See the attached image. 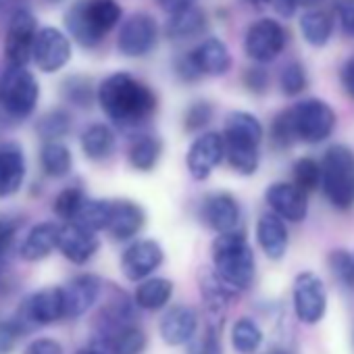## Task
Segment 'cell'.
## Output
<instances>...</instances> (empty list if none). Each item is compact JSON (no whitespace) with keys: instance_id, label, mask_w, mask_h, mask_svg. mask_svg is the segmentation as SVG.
Instances as JSON below:
<instances>
[{"instance_id":"obj_1","label":"cell","mask_w":354,"mask_h":354,"mask_svg":"<svg viewBox=\"0 0 354 354\" xmlns=\"http://www.w3.org/2000/svg\"><path fill=\"white\" fill-rule=\"evenodd\" d=\"M96 98L104 115L121 129L144 125L156 111L154 92L125 71L109 75L98 86Z\"/></svg>"},{"instance_id":"obj_2","label":"cell","mask_w":354,"mask_h":354,"mask_svg":"<svg viewBox=\"0 0 354 354\" xmlns=\"http://www.w3.org/2000/svg\"><path fill=\"white\" fill-rule=\"evenodd\" d=\"M265 129L261 121L244 111L230 113L225 119L223 140H225V156L234 171L242 175H252L259 169L261 160V142Z\"/></svg>"},{"instance_id":"obj_3","label":"cell","mask_w":354,"mask_h":354,"mask_svg":"<svg viewBox=\"0 0 354 354\" xmlns=\"http://www.w3.org/2000/svg\"><path fill=\"white\" fill-rule=\"evenodd\" d=\"M121 5L117 0H84L69 9L65 26L73 40L84 48H94L119 24Z\"/></svg>"},{"instance_id":"obj_4","label":"cell","mask_w":354,"mask_h":354,"mask_svg":"<svg viewBox=\"0 0 354 354\" xmlns=\"http://www.w3.org/2000/svg\"><path fill=\"white\" fill-rule=\"evenodd\" d=\"M215 273L232 288L246 290L254 279V252L242 232L219 234L213 242Z\"/></svg>"},{"instance_id":"obj_5","label":"cell","mask_w":354,"mask_h":354,"mask_svg":"<svg viewBox=\"0 0 354 354\" xmlns=\"http://www.w3.org/2000/svg\"><path fill=\"white\" fill-rule=\"evenodd\" d=\"M323 169V192L327 201L339 209L346 211L354 203V152L348 146H331L321 162Z\"/></svg>"},{"instance_id":"obj_6","label":"cell","mask_w":354,"mask_h":354,"mask_svg":"<svg viewBox=\"0 0 354 354\" xmlns=\"http://www.w3.org/2000/svg\"><path fill=\"white\" fill-rule=\"evenodd\" d=\"M40 98V86L28 67H9L0 80V102L15 119H26L34 113Z\"/></svg>"},{"instance_id":"obj_7","label":"cell","mask_w":354,"mask_h":354,"mask_svg":"<svg viewBox=\"0 0 354 354\" xmlns=\"http://www.w3.org/2000/svg\"><path fill=\"white\" fill-rule=\"evenodd\" d=\"M288 113H290L298 142L319 144V142L327 140L335 127L333 109L325 100H319V98L302 100V102L294 104L292 109H288Z\"/></svg>"},{"instance_id":"obj_8","label":"cell","mask_w":354,"mask_h":354,"mask_svg":"<svg viewBox=\"0 0 354 354\" xmlns=\"http://www.w3.org/2000/svg\"><path fill=\"white\" fill-rule=\"evenodd\" d=\"M286 46V32L275 19H259L254 21L244 36L246 57L259 65L275 61Z\"/></svg>"},{"instance_id":"obj_9","label":"cell","mask_w":354,"mask_h":354,"mask_svg":"<svg viewBox=\"0 0 354 354\" xmlns=\"http://www.w3.org/2000/svg\"><path fill=\"white\" fill-rule=\"evenodd\" d=\"M38 21L28 9H17L9 21L5 38V55L11 67H26L34 55Z\"/></svg>"},{"instance_id":"obj_10","label":"cell","mask_w":354,"mask_h":354,"mask_svg":"<svg viewBox=\"0 0 354 354\" xmlns=\"http://www.w3.org/2000/svg\"><path fill=\"white\" fill-rule=\"evenodd\" d=\"M156 40H158V28L154 17L146 13H133L123 21L119 30L117 48L121 55L129 59H140L146 57L156 46Z\"/></svg>"},{"instance_id":"obj_11","label":"cell","mask_w":354,"mask_h":354,"mask_svg":"<svg viewBox=\"0 0 354 354\" xmlns=\"http://www.w3.org/2000/svg\"><path fill=\"white\" fill-rule=\"evenodd\" d=\"M327 308V290L319 275L306 271L294 281V313L300 323L315 325L323 319Z\"/></svg>"},{"instance_id":"obj_12","label":"cell","mask_w":354,"mask_h":354,"mask_svg":"<svg viewBox=\"0 0 354 354\" xmlns=\"http://www.w3.org/2000/svg\"><path fill=\"white\" fill-rule=\"evenodd\" d=\"M32 59L38 65V69H42L44 73H55L69 63L71 42L61 30L46 26V28L38 30V34H36Z\"/></svg>"},{"instance_id":"obj_13","label":"cell","mask_w":354,"mask_h":354,"mask_svg":"<svg viewBox=\"0 0 354 354\" xmlns=\"http://www.w3.org/2000/svg\"><path fill=\"white\" fill-rule=\"evenodd\" d=\"M223 156H225L223 133L207 131L198 136L188 150V171L194 180L203 182L213 173V169L221 162Z\"/></svg>"},{"instance_id":"obj_14","label":"cell","mask_w":354,"mask_h":354,"mask_svg":"<svg viewBox=\"0 0 354 354\" xmlns=\"http://www.w3.org/2000/svg\"><path fill=\"white\" fill-rule=\"evenodd\" d=\"M265 201L277 217L292 223L304 221L308 211L306 194L294 184H286V182L271 184L265 192Z\"/></svg>"},{"instance_id":"obj_15","label":"cell","mask_w":354,"mask_h":354,"mask_svg":"<svg viewBox=\"0 0 354 354\" xmlns=\"http://www.w3.org/2000/svg\"><path fill=\"white\" fill-rule=\"evenodd\" d=\"M162 259H165V254H162V248L158 246V242L140 240L123 252L121 269L127 279L140 281V279L148 277L152 271H156L160 267Z\"/></svg>"},{"instance_id":"obj_16","label":"cell","mask_w":354,"mask_h":354,"mask_svg":"<svg viewBox=\"0 0 354 354\" xmlns=\"http://www.w3.org/2000/svg\"><path fill=\"white\" fill-rule=\"evenodd\" d=\"M201 217L213 232L230 234V232H236L240 223V207L232 194L215 192L203 201Z\"/></svg>"},{"instance_id":"obj_17","label":"cell","mask_w":354,"mask_h":354,"mask_svg":"<svg viewBox=\"0 0 354 354\" xmlns=\"http://www.w3.org/2000/svg\"><path fill=\"white\" fill-rule=\"evenodd\" d=\"M102 290V283L96 275H77L69 283L61 288L63 304H65V319L82 317L86 310L94 306Z\"/></svg>"},{"instance_id":"obj_18","label":"cell","mask_w":354,"mask_h":354,"mask_svg":"<svg viewBox=\"0 0 354 354\" xmlns=\"http://www.w3.org/2000/svg\"><path fill=\"white\" fill-rule=\"evenodd\" d=\"M98 246H100L98 236L90 230H86L77 223H65L61 227L59 250L67 261H71L75 265H84L96 254Z\"/></svg>"},{"instance_id":"obj_19","label":"cell","mask_w":354,"mask_h":354,"mask_svg":"<svg viewBox=\"0 0 354 354\" xmlns=\"http://www.w3.org/2000/svg\"><path fill=\"white\" fill-rule=\"evenodd\" d=\"M160 337L169 346H184L188 344L198 329V315L190 306H173L160 319Z\"/></svg>"},{"instance_id":"obj_20","label":"cell","mask_w":354,"mask_h":354,"mask_svg":"<svg viewBox=\"0 0 354 354\" xmlns=\"http://www.w3.org/2000/svg\"><path fill=\"white\" fill-rule=\"evenodd\" d=\"M24 317L36 325H50L59 319H65L61 288H46L34 292L24 304Z\"/></svg>"},{"instance_id":"obj_21","label":"cell","mask_w":354,"mask_h":354,"mask_svg":"<svg viewBox=\"0 0 354 354\" xmlns=\"http://www.w3.org/2000/svg\"><path fill=\"white\" fill-rule=\"evenodd\" d=\"M194 67L198 69L201 75H225L232 67V55L225 46L223 40L219 38H207L203 40L194 50L188 53Z\"/></svg>"},{"instance_id":"obj_22","label":"cell","mask_w":354,"mask_h":354,"mask_svg":"<svg viewBox=\"0 0 354 354\" xmlns=\"http://www.w3.org/2000/svg\"><path fill=\"white\" fill-rule=\"evenodd\" d=\"M26 180V158L17 144L0 146V198L19 192Z\"/></svg>"},{"instance_id":"obj_23","label":"cell","mask_w":354,"mask_h":354,"mask_svg":"<svg viewBox=\"0 0 354 354\" xmlns=\"http://www.w3.org/2000/svg\"><path fill=\"white\" fill-rule=\"evenodd\" d=\"M257 240L263 248V252L271 261H279L286 257L288 250V230L281 217L275 213H265L261 215L257 223Z\"/></svg>"},{"instance_id":"obj_24","label":"cell","mask_w":354,"mask_h":354,"mask_svg":"<svg viewBox=\"0 0 354 354\" xmlns=\"http://www.w3.org/2000/svg\"><path fill=\"white\" fill-rule=\"evenodd\" d=\"M205 30H207V15L196 5L186 7L177 13H171L165 24V36L173 42L190 40V38L203 34Z\"/></svg>"},{"instance_id":"obj_25","label":"cell","mask_w":354,"mask_h":354,"mask_svg":"<svg viewBox=\"0 0 354 354\" xmlns=\"http://www.w3.org/2000/svg\"><path fill=\"white\" fill-rule=\"evenodd\" d=\"M144 211L129 201H113V213L106 232L115 240H129L144 227Z\"/></svg>"},{"instance_id":"obj_26","label":"cell","mask_w":354,"mask_h":354,"mask_svg":"<svg viewBox=\"0 0 354 354\" xmlns=\"http://www.w3.org/2000/svg\"><path fill=\"white\" fill-rule=\"evenodd\" d=\"M59 234H61V227L57 223L34 225L21 244V257L32 263L46 259L55 248H59Z\"/></svg>"},{"instance_id":"obj_27","label":"cell","mask_w":354,"mask_h":354,"mask_svg":"<svg viewBox=\"0 0 354 354\" xmlns=\"http://www.w3.org/2000/svg\"><path fill=\"white\" fill-rule=\"evenodd\" d=\"M82 150L92 160L109 158L115 150V133L104 123H92L82 133Z\"/></svg>"},{"instance_id":"obj_28","label":"cell","mask_w":354,"mask_h":354,"mask_svg":"<svg viewBox=\"0 0 354 354\" xmlns=\"http://www.w3.org/2000/svg\"><path fill=\"white\" fill-rule=\"evenodd\" d=\"M331 17L325 11L310 9L300 17V34L313 48H323L331 38Z\"/></svg>"},{"instance_id":"obj_29","label":"cell","mask_w":354,"mask_h":354,"mask_svg":"<svg viewBox=\"0 0 354 354\" xmlns=\"http://www.w3.org/2000/svg\"><path fill=\"white\" fill-rule=\"evenodd\" d=\"M173 296V283L165 277H152L138 286L136 290V304L146 310L162 308Z\"/></svg>"},{"instance_id":"obj_30","label":"cell","mask_w":354,"mask_h":354,"mask_svg":"<svg viewBox=\"0 0 354 354\" xmlns=\"http://www.w3.org/2000/svg\"><path fill=\"white\" fill-rule=\"evenodd\" d=\"M162 152V144L156 136H140L129 146V165L138 171H152Z\"/></svg>"},{"instance_id":"obj_31","label":"cell","mask_w":354,"mask_h":354,"mask_svg":"<svg viewBox=\"0 0 354 354\" xmlns=\"http://www.w3.org/2000/svg\"><path fill=\"white\" fill-rule=\"evenodd\" d=\"M146 348V335L136 325H125L106 335V350L111 354H142Z\"/></svg>"},{"instance_id":"obj_32","label":"cell","mask_w":354,"mask_h":354,"mask_svg":"<svg viewBox=\"0 0 354 354\" xmlns=\"http://www.w3.org/2000/svg\"><path fill=\"white\" fill-rule=\"evenodd\" d=\"M42 169L48 177H65L71 171L73 158L65 144L61 142H46L40 152Z\"/></svg>"},{"instance_id":"obj_33","label":"cell","mask_w":354,"mask_h":354,"mask_svg":"<svg viewBox=\"0 0 354 354\" xmlns=\"http://www.w3.org/2000/svg\"><path fill=\"white\" fill-rule=\"evenodd\" d=\"M111 213H113V201H86V205L82 207V211L73 223L96 234V232L109 227Z\"/></svg>"},{"instance_id":"obj_34","label":"cell","mask_w":354,"mask_h":354,"mask_svg":"<svg viewBox=\"0 0 354 354\" xmlns=\"http://www.w3.org/2000/svg\"><path fill=\"white\" fill-rule=\"evenodd\" d=\"M232 344L240 354H252L263 344V331L252 319L242 317L232 329Z\"/></svg>"},{"instance_id":"obj_35","label":"cell","mask_w":354,"mask_h":354,"mask_svg":"<svg viewBox=\"0 0 354 354\" xmlns=\"http://www.w3.org/2000/svg\"><path fill=\"white\" fill-rule=\"evenodd\" d=\"M321 180H323V169L315 158L304 156V158L296 160V165H294V186L296 188H300L304 194H308L321 186Z\"/></svg>"},{"instance_id":"obj_36","label":"cell","mask_w":354,"mask_h":354,"mask_svg":"<svg viewBox=\"0 0 354 354\" xmlns=\"http://www.w3.org/2000/svg\"><path fill=\"white\" fill-rule=\"evenodd\" d=\"M86 196L80 188H67L61 194H57L55 198V215L59 219H65L67 223H73L82 211V207L86 205Z\"/></svg>"},{"instance_id":"obj_37","label":"cell","mask_w":354,"mask_h":354,"mask_svg":"<svg viewBox=\"0 0 354 354\" xmlns=\"http://www.w3.org/2000/svg\"><path fill=\"white\" fill-rule=\"evenodd\" d=\"M69 127H71V117L65 111H50L38 121V133L48 142H57L59 138L67 136Z\"/></svg>"},{"instance_id":"obj_38","label":"cell","mask_w":354,"mask_h":354,"mask_svg":"<svg viewBox=\"0 0 354 354\" xmlns=\"http://www.w3.org/2000/svg\"><path fill=\"white\" fill-rule=\"evenodd\" d=\"M308 86V77H306V71L300 63H288L283 69H281V75H279V88L286 96H298L300 92H304Z\"/></svg>"},{"instance_id":"obj_39","label":"cell","mask_w":354,"mask_h":354,"mask_svg":"<svg viewBox=\"0 0 354 354\" xmlns=\"http://www.w3.org/2000/svg\"><path fill=\"white\" fill-rule=\"evenodd\" d=\"M65 96L69 102L77 104V106H90L94 100V88L90 84V80L82 77V75H73L65 82L63 86Z\"/></svg>"},{"instance_id":"obj_40","label":"cell","mask_w":354,"mask_h":354,"mask_svg":"<svg viewBox=\"0 0 354 354\" xmlns=\"http://www.w3.org/2000/svg\"><path fill=\"white\" fill-rule=\"evenodd\" d=\"M329 269L337 281L346 288H354V257L346 250H333L329 254Z\"/></svg>"},{"instance_id":"obj_41","label":"cell","mask_w":354,"mask_h":354,"mask_svg":"<svg viewBox=\"0 0 354 354\" xmlns=\"http://www.w3.org/2000/svg\"><path fill=\"white\" fill-rule=\"evenodd\" d=\"M271 142L275 148L283 150V148H290L292 144H296V133H294V125H292V119H290V113L283 111L279 113L273 123H271Z\"/></svg>"},{"instance_id":"obj_42","label":"cell","mask_w":354,"mask_h":354,"mask_svg":"<svg viewBox=\"0 0 354 354\" xmlns=\"http://www.w3.org/2000/svg\"><path fill=\"white\" fill-rule=\"evenodd\" d=\"M213 119V106L205 100L201 102H194L188 111H186V117H184V127L188 131H201L203 127H207Z\"/></svg>"},{"instance_id":"obj_43","label":"cell","mask_w":354,"mask_h":354,"mask_svg":"<svg viewBox=\"0 0 354 354\" xmlns=\"http://www.w3.org/2000/svg\"><path fill=\"white\" fill-rule=\"evenodd\" d=\"M21 333H24V327L19 325L17 319L0 321V354H9L15 348Z\"/></svg>"},{"instance_id":"obj_44","label":"cell","mask_w":354,"mask_h":354,"mask_svg":"<svg viewBox=\"0 0 354 354\" xmlns=\"http://www.w3.org/2000/svg\"><path fill=\"white\" fill-rule=\"evenodd\" d=\"M194 354H221V335L217 325H209L205 335L196 342Z\"/></svg>"},{"instance_id":"obj_45","label":"cell","mask_w":354,"mask_h":354,"mask_svg":"<svg viewBox=\"0 0 354 354\" xmlns=\"http://www.w3.org/2000/svg\"><path fill=\"white\" fill-rule=\"evenodd\" d=\"M244 84L252 94H265L269 88V75L263 67H250L244 73Z\"/></svg>"},{"instance_id":"obj_46","label":"cell","mask_w":354,"mask_h":354,"mask_svg":"<svg viewBox=\"0 0 354 354\" xmlns=\"http://www.w3.org/2000/svg\"><path fill=\"white\" fill-rule=\"evenodd\" d=\"M337 17L342 30L354 38V0H339L337 3Z\"/></svg>"},{"instance_id":"obj_47","label":"cell","mask_w":354,"mask_h":354,"mask_svg":"<svg viewBox=\"0 0 354 354\" xmlns=\"http://www.w3.org/2000/svg\"><path fill=\"white\" fill-rule=\"evenodd\" d=\"M26 354H63V346L50 337H38L28 344Z\"/></svg>"},{"instance_id":"obj_48","label":"cell","mask_w":354,"mask_h":354,"mask_svg":"<svg viewBox=\"0 0 354 354\" xmlns=\"http://www.w3.org/2000/svg\"><path fill=\"white\" fill-rule=\"evenodd\" d=\"M15 232H17V223L7 215H0V257H3L13 244Z\"/></svg>"},{"instance_id":"obj_49","label":"cell","mask_w":354,"mask_h":354,"mask_svg":"<svg viewBox=\"0 0 354 354\" xmlns=\"http://www.w3.org/2000/svg\"><path fill=\"white\" fill-rule=\"evenodd\" d=\"M339 80H342V86L346 90V94L350 98H354V57H350L344 67H342V73H339Z\"/></svg>"},{"instance_id":"obj_50","label":"cell","mask_w":354,"mask_h":354,"mask_svg":"<svg viewBox=\"0 0 354 354\" xmlns=\"http://www.w3.org/2000/svg\"><path fill=\"white\" fill-rule=\"evenodd\" d=\"M156 3L171 15V13H177V11L186 9V7H192L194 0H156Z\"/></svg>"},{"instance_id":"obj_51","label":"cell","mask_w":354,"mask_h":354,"mask_svg":"<svg viewBox=\"0 0 354 354\" xmlns=\"http://www.w3.org/2000/svg\"><path fill=\"white\" fill-rule=\"evenodd\" d=\"M271 3H273L275 11H277L281 17H292V15H294V11L298 9L296 0H271Z\"/></svg>"},{"instance_id":"obj_52","label":"cell","mask_w":354,"mask_h":354,"mask_svg":"<svg viewBox=\"0 0 354 354\" xmlns=\"http://www.w3.org/2000/svg\"><path fill=\"white\" fill-rule=\"evenodd\" d=\"M319 3H321V0H296V5H298V7H304V9H308V11L315 9Z\"/></svg>"},{"instance_id":"obj_53","label":"cell","mask_w":354,"mask_h":354,"mask_svg":"<svg viewBox=\"0 0 354 354\" xmlns=\"http://www.w3.org/2000/svg\"><path fill=\"white\" fill-rule=\"evenodd\" d=\"M75 354H104V352L98 350V348H82V350H77Z\"/></svg>"},{"instance_id":"obj_54","label":"cell","mask_w":354,"mask_h":354,"mask_svg":"<svg viewBox=\"0 0 354 354\" xmlns=\"http://www.w3.org/2000/svg\"><path fill=\"white\" fill-rule=\"evenodd\" d=\"M246 3H250V5H254V7H261V5H267L269 0H246Z\"/></svg>"},{"instance_id":"obj_55","label":"cell","mask_w":354,"mask_h":354,"mask_svg":"<svg viewBox=\"0 0 354 354\" xmlns=\"http://www.w3.org/2000/svg\"><path fill=\"white\" fill-rule=\"evenodd\" d=\"M3 3H5V0H0V7H3Z\"/></svg>"},{"instance_id":"obj_56","label":"cell","mask_w":354,"mask_h":354,"mask_svg":"<svg viewBox=\"0 0 354 354\" xmlns=\"http://www.w3.org/2000/svg\"><path fill=\"white\" fill-rule=\"evenodd\" d=\"M53 3H57V0H53Z\"/></svg>"}]
</instances>
